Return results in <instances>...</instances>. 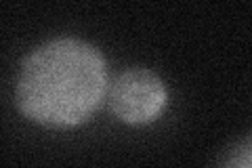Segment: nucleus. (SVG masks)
<instances>
[{
  "label": "nucleus",
  "instance_id": "nucleus-3",
  "mask_svg": "<svg viewBox=\"0 0 252 168\" xmlns=\"http://www.w3.org/2000/svg\"><path fill=\"white\" fill-rule=\"evenodd\" d=\"M225 168H252V141L240 147L235 154L229 158Z\"/></svg>",
  "mask_w": 252,
  "mask_h": 168
},
{
  "label": "nucleus",
  "instance_id": "nucleus-2",
  "mask_svg": "<svg viewBox=\"0 0 252 168\" xmlns=\"http://www.w3.org/2000/svg\"><path fill=\"white\" fill-rule=\"evenodd\" d=\"M166 86L145 67L124 69L109 86V109L126 124H147L166 107Z\"/></svg>",
  "mask_w": 252,
  "mask_h": 168
},
{
  "label": "nucleus",
  "instance_id": "nucleus-1",
  "mask_svg": "<svg viewBox=\"0 0 252 168\" xmlns=\"http://www.w3.org/2000/svg\"><path fill=\"white\" fill-rule=\"evenodd\" d=\"M107 93L101 51L78 38H55L21 63L15 99L21 114L51 129L89 122Z\"/></svg>",
  "mask_w": 252,
  "mask_h": 168
}]
</instances>
